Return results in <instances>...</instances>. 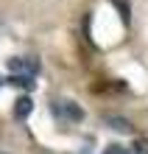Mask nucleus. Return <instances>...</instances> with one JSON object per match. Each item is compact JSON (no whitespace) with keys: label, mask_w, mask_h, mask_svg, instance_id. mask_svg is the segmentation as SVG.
<instances>
[{"label":"nucleus","mask_w":148,"mask_h":154,"mask_svg":"<svg viewBox=\"0 0 148 154\" xmlns=\"http://www.w3.org/2000/svg\"><path fill=\"white\" fill-rule=\"evenodd\" d=\"M31 109H34L31 95H20V98L14 101V118H17V121H25V118L31 115Z\"/></svg>","instance_id":"7ed1b4c3"},{"label":"nucleus","mask_w":148,"mask_h":154,"mask_svg":"<svg viewBox=\"0 0 148 154\" xmlns=\"http://www.w3.org/2000/svg\"><path fill=\"white\" fill-rule=\"evenodd\" d=\"M8 73L11 76H36L39 73V62L25 59V56H11L8 59Z\"/></svg>","instance_id":"f03ea898"},{"label":"nucleus","mask_w":148,"mask_h":154,"mask_svg":"<svg viewBox=\"0 0 148 154\" xmlns=\"http://www.w3.org/2000/svg\"><path fill=\"white\" fill-rule=\"evenodd\" d=\"M128 154H148V146L145 143H137L134 149H128Z\"/></svg>","instance_id":"0eeeda50"},{"label":"nucleus","mask_w":148,"mask_h":154,"mask_svg":"<svg viewBox=\"0 0 148 154\" xmlns=\"http://www.w3.org/2000/svg\"><path fill=\"white\" fill-rule=\"evenodd\" d=\"M109 123H112V129L115 132H131V123H128V121H123V118H109Z\"/></svg>","instance_id":"39448f33"},{"label":"nucleus","mask_w":148,"mask_h":154,"mask_svg":"<svg viewBox=\"0 0 148 154\" xmlns=\"http://www.w3.org/2000/svg\"><path fill=\"white\" fill-rule=\"evenodd\" d=\"M53 115L59 118V121H67V123H81L84 121V109L76 104V101H67V98H62V101H53Z\"/></svg>","instance_id":"f257e3e1"},{"label":"nucleus","mask_w":148,"mask_h":154,"mask_svg":"<svg viewBox=\"0 0 148 154\" xmlns=\"http://www.w3.org/2000/svg\"><path fill=\"white\" fill-rule=\"evenodd\" d=\"M0 87H3V79H0Z\"/></svg>","instance_id":"6e6552de"},{"label":"nucleus","mask_w":148,"mask_h":154,"mask_svg":"<svg viewBox=\"0 0 148 154\" xmlns=\"http://www.w3.org/2000/svg\"><path fill=\"white\" fill-rule=\"evenodd\" d=\"M36 76H11L8 79V84H14V87H20V90H34L36 87Z\"/></svg>","instance_id":"20e7f679"},{"label":"nucleus","mask_w":148,"mask_h":154,"mask_svg":"<svg viewBox=\"0 0 148 154\" xmlns=\"http://www.w3.org/2000/svg\"><path fill=\"white\" fill-rule=\"evenodd\" d=\"M104 154H128V149H126V146H117V143H112V146L104 149Z\"/></svg>","instance_id":"423d86ee"}]
</instances>
